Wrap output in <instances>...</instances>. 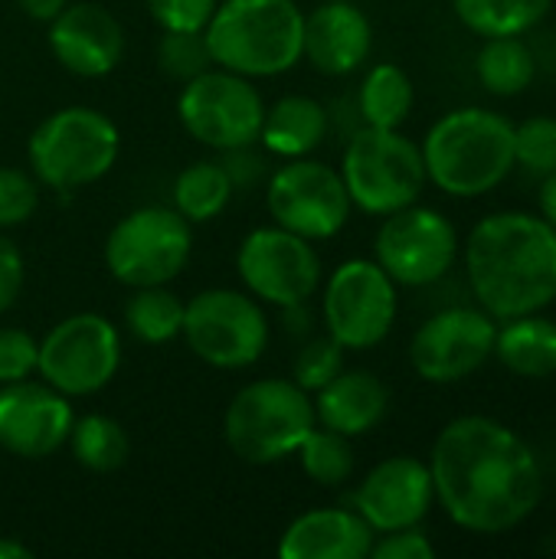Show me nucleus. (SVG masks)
Listing matches in <instances>:
<instances>
[{
    "instance_id": "1",
    "label": "nucleus",
    "mask_w": 556,
    "mask_h": 559,
    "mask_svg": "<svg viewBox=\"0 0 556 559\" xmlns=\"http://www.w3.org/2000/svg\"><path fill=\"white\" fill-rule=\"evenodd\" d=\"M429 472L449 521L472 534L514 531L544 498L534 449L492 416L452 419L433 445Z\"/></svg>"
},
{
    "instance_id": "2",
    "label": "nucleus",
    "mask_w": 556,
    "mask_h": 559,
    "mask_svg": "<svg viewBox=\"0 0 556 559\" xmlns=\"http://www.w3.org/2000/svg\"><path fill=\"white\" fill-rule=\"evenodd\" d=\"M465 272L495 321L537 314L556 301V229L534 213H492L469 233Z\"/></svg>"
},
{
    "instance_id": "3",
    "label": "nucleus",
    "mask_w": 556,
    "mask_h": 559,
    "mask_svg": "<svg viewBox=\"0 0 556 559\" xmlns=\"http://www.w3.org/2000/svg\"><path fill=\"white\" fill-rule=\"evenodd\" d=\"M423 164L429 183L449 197L492 193L514 170V124L478 105L456 108L429 128Z\"/></svg>"
},
{
    "instance_id": "4",
    "label": "nucleus",
    "mask_w": 556,
    "mask_h": 559,
    "mask_svg": "<svg viewBox=\"0 0 556 559\" xmlns=\"http://www.w3.org/2000/svg\"><path fill=\"white\" fill-rule=\"evenodd\" d=\"M305 13L295 0H220L203 36L213 66L272 79L301 62Z\"/></svg>"
},
{
    "instance_id": "5",
    "label": "nucleus",
    "mask_w": 556,
    "mask_h": 559,
    "mask_svg": "<svg viewBox=\"0 0 556 559\" xmlns=\"http://www.w3.org/2000/svg\"><path fill=\"white\" fill-rule=\"evenodd\" d=\"M315 426L311 393H305L292 377H262L229 400L223 439L239 462L275 465L292 459Z\"/></svg>"
},
{
    "instance_id": "6",
    "label": "nucleus",
    "mask_w": 556,
    "mask_h": 559,
    "mask_svg": "<svg viewBox=\"0 0 556 559\" xmlns=\"http://www.w3.org/2000/svg\"><path fill=\"white\" fill-rule=\"evenodd\" d=\"M118 151V124L88 105H69L46 115L26 141L29 174L56 193H72L102 180L115 167Z\"/></svg>"
},
{
    "instance_id": "7",
    "label": "nucleus",
    "mask_w": 556,
    "mask_h": 559,
    "mask_svg": "<svg viewBox=\"0 0 556 559\" xmlns=\"http://www.w3.org/2000/svg\"><path fill=\"white\" fill-rule=\"evenodd\" d=\"M341 180L351 203L367 216H390L416 203L429 183L423 147L400 128L357 131L344 147Z\"/></svg>"
},
{
    "instance_id": "8",
    "label": "nucleus",
    "mask_w": 556,
    "mask_h": 559,
    "mask_svg": "<svg viewBox=\"0 0 556 559\" xmlns=\"http://www.w3.org/2000/svg\"><path fill=\"white\" fill-rule=\"evenodd\" d=\"M190 354L213 370H246L262 360L269 347V318L262 301L239 288H203L184 305V328Z\"/></svg>"
},
{
    "instance_id": "9",
    "label": "nucleus",
    "mask_w": 556,
    "mask_h": 559,
    "mask_svg": "<svg viewBox=\"0 0 556 559\" xmlns=\"http://www.w3.org/2000/svg\"><path fill=\"white\" fill-rule=\"evenodd\" d=\"M193 252V226L174 206H138L105 239V265L128 288L174 282Z\"/></svg>"
},
{
    "instance_id": "10",
    "label": "nucleus",
    "mask_w": 556,
    "mask_h": 559,
    "mask_svg": "<svg viewBox=\"0 0 556 559\" xmlns=\"http://www.w3.org/2000/svg\"><path fill=\"white\" fill-rule=\"evenodd\" d=\"M121 367V334L118 328L95 314L79 311L52 324L39 341L36 373L43 383L69 400L95 396L105 390Z\"/></svg>"
},
{
    "instance_id": "11",
    "label": "nucleus",
    "mask_w": 556,
    "mask_h": 559,
    "mask_svg": "<svg viewBox=\"0 0 556 559\" xmlns=\"http://www.w3.org/2000/svg\"><path fill=\"white\" fill-rule=\"evenodd\" d=\"M177 118L203 147L233 151L259 141L265 102L252 79L210 66L197 79L184 82L177 95Z\"/></svg>"
},
{
    "instance_id": "12",
    "label": "nucleus",
    "mask_w": 556,
    "mask_h": 559,
    "mask_svg": "<svg viewBox=\"0 0 556 559\" xmlns=\"http://www.w3.org/2000/svg\"><path fill=\"white\" fill-rule=\"evenodd\" d=\"M397 282L377 259H347L324 282L321 314L328 334L344 350H370L387 341L397 324Z\"/></svg>"
},
{
    "instance_id": "13",
    "label": "nucleus",
    "mask_w": 556,
    "mask_h": 559,
    "mask_svg": "<svg viewBox=\"0 0 556 559\" xmlns=\"http://www.w3.org/2000/svg\"><path fill=\"white\" fill-rule=\"evenodd\" d=\"M265 210L275 226L321 242L334 239L347 226L354 203L338 167L315 157H295L269 174Z\"/></svg>"
},
{
    "instance_id": "14",
    "label": "nucleus",
    "mask_w": 556,
    "mask_h": 559,
    "mask_svg": "<svg viewBox=\"0 0 556 559\" xmlns=\"http://www.w3.org/2000/svg\"><path fill=\"white\" fill-rule=\"evenodd\" d=\"M236 272L246 292L275 308H301L321 285V255L311 239L282 226L252 229L236 252Z\"/></svg>"
},
{
    "instance_id": "15",
    "label": "nucleus",
    "mask_w": 556,
    "mask_h": 559,
    "mask_svg": "<svg viewBox=\"0 0 556 559\" xmlns=\"http://www.w3.org/2000/svg\"><path fill=\"white\" fill-rule=\"evenodd\" d=\"M374 259L397 285L426 288L452 272L459 259V233L439 210L410 203L383 216L374 239Z\"/></svg>"
},
{
    "instance_id": "16",
    "label": "nucleus",
    "mask_w": 556,
    "mask_h": 559,
    "mask_svg": "<svg viewBox=\"0 0 556 559\" xmlns=\"http://www.w3.org/2000/svg\"><path fill=\"white\" fill-rule=\"evenodd\" d=\"M498 324L482 308H446L419 324L410 344V364L419 380L449 386L478 373L495 357Z\"/></svg>"
},
{
    "instance_id": "17",
    "label": "nucleus",
    "mask_w": 556,
    "mask_h": 559,
    "mask_svg": "<svg viewBox=\"0 0 556 559\" xmlns=\"http://www.w3.org/2000/svg\"><path fill=\"white\" fill-rule=\"evenodd\" d=\"M75 409L49 383L20 380L0 386V449L13 459L39 462L66 445Z\"/></svg>"
},
{
    "instance_id": "18",
    "label": "nucleus",
    "mask_w": 556,
    "mask_h": 559,
    "mask_svg": "<svg viewBox=\"0 0 556 559\" xmlns=\"http://www.w3.org/2000/svg\"><path fill=\"white\" fill-rule=\"evenodd\" d=\"M436 501L429 462L413 455H393L374 465L354 491V511L374 527V534H390L416 527L426 521Z\"/></svg>"
},
{
    "instance_id": "19",
    "label": "nucleus",
    "mask_w": 556,
    "mask_h": 559,
    "mask_svg": "<svg viewBox=\"0 0 556 559\" xmlns=\"http://www.w3.org/2000/svg\"><path fill=\"white\" fill-rule=\"evenodd\" d=\"M46 26L49 52L79 79H105L125 56V29L102 3H66Z\"/></svg>"
},
{
    "instance_id": "20",
    "label": "nucleus",
    "mask_w": 556,
    "mask_h": 559,
    "mask_svg": "<svg viewBox=\"0 0 556 559\" xmlns=\"http://www.w3.org/2000/svg\"><path fill=\"white\" fill-rule=\"evenodd\" d=\"M374 49V26L367 13L351 0H321L305 13L301 26V59H308L321 75L357 72Z\"/></svg>"
},
{
    "instance_id": "21",
    "label": "nucleus",
    "mask_w": 556,
    "mask_h": 559,
    "mask_svg": "<svg viewBox=\"0 0 556 559\" xmlns=\"http://www.w3.org/2000/svg\"><path fill=\"white\" fill-rule=\"evenodd\" d=\"M377 534L351 508H315L298 514L282 540V559H364L370 557Z\"/></svg>"
},
{
    "instance_id": "22",
    "label": "nucleus",
    "mask_w": 556,
    "mask_h": 559,
    "mask_svg": "<svg viewBox=\"0 0 556 559\" xmlns=\"http://www.w3.org/2000/svg\"><path fill=\"white\" fill-rule=\"evenodd\" d=\"M311 400L318 426L334 429L347 439L374 432L390 409V390L370 370H341Z\"/></svg>"
},
{
    "instance_id": "23",
    "label": "nucleus",
    "mask_w": 556,
    "mask_h": 559,
    "mask_svg": "<svg viewBox=\"0 0 556 559\" xmlns=\"http://www.w3.org/2000/svg\"><path fill=\"white\" fill-rule=\"evenodd\" d=\"M328 134V111L311 95H282L272 108H265L259 144L282 157H311Z\"/></svg>"
},
{
    "instance_id": "24",
    "label": "nucleus",
    "mask_w": 556,
    "mask_h": 559,
    "mask_svg": "<svg viewBox=\"0 0 556 559\" xmlns=\"http://www.w3.org/2000/svg\"><path fill=\"white\" fill-rule=\"evenodd\" d=\"M495 357L518 377L544 380L556 373V321L537 314L508 318L495 334Z\"/></svg>"
},
{
    "instance_id": "25",
    "label": "nucleus",
    "mask_w": 556,
    "mask_h": 559,
    "mask_svg": "<svg viewBox=\"0 0 556 559\" xmlns=\"http://www.w3.org/2000/svg\"><path fill=\"white\" fill-rule=\"evenodd\" d=\"M174 210L190 223H213L226 213L236 187L220 160H197L184 167L174 180Z\"/></svg>"
},
{
    "instance_id": "26",
    "label": "nucleus",
    "mask_w": 556,
    "mask_h": 559,
    "mask_svg": "<svg viewBox=\"0 0 556 559\" xmlns=\"http://www.w3.org/2000/svg\"><path fill=\"white\" fill-rule=\"evenodd\" d=\"M413 79L397 62H377L357 92V108L367 128H400L413 111Z\"/></svg>"
},
{
    "instance_id": "27",
    "label": "nucleus",
    "mask_w": 556,
    "mask_h": 559,
    "mask_svg": "<svg viewBox=\"0 0 556 559\" xmlns=\"http://www.w3.org/2000/svg\"><path fill=\"white\" fill-rule=\"evenodd\" d=\"M66 445L72 449V459L95 475L118 472L131 455V439H128L125 426L105 413L75 416Z\"/></svg>"
},
{
    "instance_id": "28",
    "label": "nucleus",
    "mask_w": 556,
    "mask_h": 559,
    "mask_svg": "<svg viewBox=\"0 0 556 559\" xmlns=\"http://www.w3.org/2000/svg\"><path fill=\"white\" fill-rule=\"evenodd\" d=\"M475 72L492 95H521L537 75V59L521 36H488L475 56Z\"/></svg>"
},
{
    "instance_id": "29",
    "label": "nucleus",
    "mask_w": 556,
    "mask_h": 559,
    "mask_svg": "<svg viewBox=\"0 0 556 559\" xmlns=\"http://www.w3.org/2000/svg\"><path fill=\"white\" fill-rule=\"evenodd\" d=\"M184 305L187 301H180V295H174L167 285L131 288V298L125 301V324L141 344H170L174 337H180Z\"/></svg>"
},
{
    "instance_id": "30",
    "label": "nucleus",
    "mask_w": 556,
    "mask_h": 559,
    "mask_svg": "<svg viewBox=\"0 0 556 559\" xmlns=\"http://www.w3.org/2000/svg\"><path fill=\"white\" fill-rule=\"evenodd\" d=\"M456 16L478 36H524L554 7V0H452Z\"/></svg>"
},
{
    "instance_id": "31",
    "label": "nucleus",
    "mask_w": 556,
    "mask_h": 559,
    "mask_svg": "<svg viewBox=\"0 0 556 559\" xmlns=\"http://www.w3.org/2000/svg\"><path fill=\"white\" fill-rule=\"evenodd\" d=\"M298 462H301V472L321 485V488H338L344 481H351L354 475V449H351V439L334 432V429H324V426H315L301 445H298Z\"/></svg>"
},
{
    "instance_id": "32",
    "label": "nucleus",
    "mask_w": 556,
    "mask_h": 559,
    "mask_svg": "<svg viewBox=\"0 0 556 559\" xmlns=\"http://www.w3.org/2000/svg\"><path fill=\"white\" fill-rule=\"evenodd\" d=\"M213 66L210 46L203 33L193 29H161L157 39V69L174 79V82H190L200 72H206Z\"/></svg>"
},
{
    "instance_id": "33",
    "label": "nucleus",
    "mask_w": 556,
    "mask_h": 559,
    "mask_svg": "<svg viewBox=\"0 0 556 559\" xmlns=\"http://www.w3.org/2000/svg\"><path fill=\"white\" fill-rule=\"evenodd\" d=\"M514 164H521L534 177H547L556 170V118L534 115L514 128Z\"/></svg>"
},
{
    "instance_id": "34",
    "label": "nucleus",
    "mask_w": 556,
    "mask_h": 559,
    "mask_svg": "<svg viewBox=\"0 0 556 559\" xmlns=\"http://www.w3.org/2000/svg\"><path fill=\"white\" fill-rule=\"evenodd\" d=\"M344 370V347L328 334V337H315L308 341L295 364H292V380L305 390V393H318L321 386H328L338 373Z\"/></svg>"
},
{
    "instance_id": "35",
    "label": "nucleus",
    "mask_w": 556,
    "mask_h": 559,
    "mask_svg": "<svg viewBox=\"0 0 556 559\" xmlns=\"http://www.w3.org/2000/svg\"><path fill=\"white\" fill-rule=\"evenodd\" d=\"M39 206V183L29 170L0 167V229L23 226Z\"/></svg>"
},
{
    "instance_id": "36",
    "label": "nucleus",
    "mask_w": 556,
    "mask_h": 559,
    "mask_svg": "<svg viewBox=\"0 0 556 559\" xmlns=\"http://www.w3.org/2000/svg\"><path fill=\"white\" fill-rule=\"evenodd\" d=\"M39 341L23 328H0V386L29 380L36 373Z\"/></svg>"
},
{
    "instance_id": "37",
    "label": "nucleus",
    "mask_w": 556,
    "mask_h": 559,
    "mask_svg": "<svg viewBox=\"0 0 556 559\" xmlns=\"http://www.w3.org/2000/svg\"><path fill=\"white\" fill-rule=\"evenodd\" d=\"M151 20L161 29H193L203 33L220 0H144Z\"/></svg>"
},
{
    "instance_id": "38",
    "label": "nucleus",
    "mask_w": 556,
    "mask_h": 559,
    "mask_svg": "<svg viewBox=\"0 0 556 559\" xmlns=\"http://www.w3.org/2000/svg\"><path fill=\"white\" fill-rule=\"evenodd\" d=\"M370 557L374 559H433L436 557V547L433 540L416 527H403V531H390V534H380V540H374L370 547Z\"/></svg>"
},
{
    "instance_id": "39",
    "label": "nucleus",
    "mask_w": 556,
    "mask_h": 559,
    "mask_svg": "<svg viewBox=\"0 0 556 559\" xmlns=\"http://www.w3.org/2000/svg\"><path fill=\"white\" fill-rule=\"evenodd\" d=\"M26 282V265H23V252L16 249L13 239L3 236L0 229V314L10 311L23 292Z\"/></svg>"
},
{
    "instance_id": "40",
    "label": "nucleus",
    "mask_w": 556,
    "mask_h": 559,
    "mask_svg": "<svg viewBox=\"0 0 556 559\" xmlns=\"http://www.w3.org/2000/svg\"><path fill=\"white\" fill-rule=\"evenodd\" d=\"M220 164L226 167L233 187H252L256 180L265 177V167H262V157L252 154V144L249 147H233V151H220Z\"/></svg>"
},
{
    "instance_id": "41",
    "label": "nucleus",
    "mask_w": 556,
    "mask_h": 559,
    "mask_svg": "<svg viewBox=\"0 0 556 559\" xmlns=\"http://www.w3.org/2000/svg\"><path fill=\"white\" fill-rule=\"evenodd\" d=\"M66 3H69V0H16V7H20L29 20H36V23H49Z\"/></svg>"
},
{
    "instance_id": "42",
    "label": "nucleus",
    "mask_w": 556,
    "mask_h": 559,
    "mask_svg": "<svg viewBox=\"0 0 556 559\" xmlns=\"http://www.w3.org/2000/svg\"><path fill=\"white\" fill-rule=\"evenodd\" d=\"M541 216L556 229V170L541 183Z\"/></svg>"
},
{
    "instance_id": "43",
    "label": "nucleus",
    "mask_w": 556,
    "mask_h": 559,
    "mask_svg": "<svg viewBox=\"0 0 556 559\" xmlns=\"http://www.w3.org/2000/svg\"><path fill=\"white\" fill-rule=\"evenodd\" d=\"M33 550L23 544V540H13V537H0V559H29Z\"/></svg>"
}]
</instances>
